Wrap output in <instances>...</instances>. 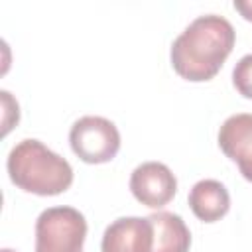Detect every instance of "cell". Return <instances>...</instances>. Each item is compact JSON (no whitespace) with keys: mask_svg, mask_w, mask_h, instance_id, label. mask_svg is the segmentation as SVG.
Returning <instances> with one entry per match:
<instances>
[{"mask_svg":"<svg viewBox=\"0 0 252 252\" xmlns=\"http://www.w3.org/2000/svg\"><path fill=\"white\" fill-rule=\"evenodd\" d=\"M232 24L217 14L195 18L171 43V65L187 81L201 83L213 79L234 47Z\"/></svg>","mask_w":252,"mask_h":252,"instance_id":"obj_1","label":"cell"},{"mask_svg":"<svg viewBox=\"0 0 252 252\" xmlns=\"http://www.w3.org/2000/svg\"><path fill=\"white\" fill-rule=\"evenodd\" d=\"M6 167L12 183L33 195H59L73 183L69 161L33 138H26L10 150Z\"/></svg>","mask_w":252,"mask_h":252,"instance_id":"obj_2","label":"cell"},{"mask_svg":"<svg viewBox=\"0 0 252 252\" xmlns=\"http://www.w3.org/2000/svg\"><path fill=\"white\" fill-rule=\"evenodd\" d=\"M87 220L73 207H49L35 220V252H83Z\"/></svg>","mask_w":252,"mask_h":252,"instance_id":"obj_3","label":"cell"},{"mask_svg":"<svg viewBox=\"0 0 252 252\" xmlns=\"http://www.w3.org/2000/svg\"><path fill=\"white\" fill-rule=\"evenodd\" d=\"M69 144L85 163H106L120 150V132L108 118L89 114L71 126Z\"/></svg>","mask_w":252,"mask_h":252,"instance_id":"obj_4","label":"cell"},{"mask_svg":"<svg viewBox=\"0 0 252 252\" xmlns=\"http://www.w3.org/2000/svg\"><path fill=\"white\" fill-rule=\"evenodd\" d=\"M130 191L142 205L159 209L173 199L177 179L165 163L144 161L130 175Z\"/></svg>","mask_w":252,"mask_h":252,"instance_id":"obj_5","label":"cell"},{"mask_svg":"<svg viewBox=\"0 0 252 252\" xmlns=\"http://www.w3.org/2000/svg\"><path fill=\"white\" fill-rule=\"evenodd\" d=\"M154 226L148 217H120L104 228L100 252H152Z\"/></svg>","mask_w":252,"mask_h":252,"instance_id":"obj_6","label":"cell"},{"mask_svg":"<svg viewBox=\"0 0 252 252\" xmlns=\"http://www.w3.org/2000/svg\"><path fill=\"white\" fill-rule=\"evenodd\" d=\"M219 148L238 165L242 177L252 181V114L228 116L219 130Z\"/></svg>","mask_w":252,"mask_h":252,"instance_id":"obj_7","label":"cell"},{"mask_svg":"<svg viewBox=\"0 0 252 252\" xmlns=\"http://www.w3.org/2000/svg\"><path fill=\"white\" fill-rule=\"evenodd\" d=\"M189 207L203 222L220 220L230 209V195L217 179H201L189 191Z\"/></svg>","mask_w":252,"mask_h":252,"instance_id":"obj_8","label":"cell"},{"mask_svg":"<svg viewBox=\"0 0 252 252\" xmlns=\"http://www.w3.org/2000/svg\"><path fill=\"white\" fill-rule=\"evenodd\" d=\"M154 226L152 252H189L191 232L179 215L158 211L148 217Z\"/></svg>","mask_w":252,"mask_h":252,"instance_id":"obj_9","label":"cell"},{"mask_svg":"<svg viewBox=\"0 0 252 252\" xmlns=\"http://www.w3.org/2000/svg\"><path fill=\"white\" fill-rule=\"evenodd\" d=\"M232 85L244 98H252V53L240 57L238 63L234 65Z\"/></svg>","mask_w":252,"mask_h":252,"instance_id":"obj_10","label":"cell"},{"mask_svg":"<svg viewBox=\"0 0 252 252\" xmlns=\"http://www.w3.org/2000/svg\"><path fill=\"white\" fill-rule=\"evenodd\" d=\"M234 8L242 14L244 20L252 22V0H234Z\"/></svg>","mask_w":252,"mask_h":252,"instance_id":"obj_11","label":"cell"},{"mask_svg":"<svg viewBox=\"0 0 252 252\" xmlns=\"http://www.w3.org/2000/svg\"><path fill=\"white\" fill-rule=\"evenodd\" d=\"M0 252H16V250H10V248H2Z\"/></svg>","mask_w":252,"mask_h":252,"instance_id":"obj_12","label":"cell"}]
</instances>
